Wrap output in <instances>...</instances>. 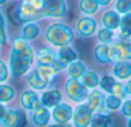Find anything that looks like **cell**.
<instances>
[{
  "label": "cell",
  "mask_w": 131,
  "mask_h": 127,
  "mask_svg": "<svg viewBox=\"0 0 131 127\" xmlns=\"http://www.w3.org/2000/svg\"><path fill=\"white\" fill-rule=\"evenodd\" d=\"M43 0H24L13 11L15 22H29L43 16Z\"/></svg>",
  "instance_id": "1"
},
{
  "label": "cell",
  "mask_w": 131,
  "mask_h": 127,
  "mask_svg": "<svg viewBox=\"0 0 131 127\" xmlns=\"http://www.w3.org/2000/svg\"><path fill=\"white\" fill-rule=\"evenodd\" d=\"M74 38L71 29L61 23L52 24L46 31V39L55 46L68 45Z\"/></svg>",
  "instance_id": "2"
},
{
  "label": "cell",
  "mask_w": 131,
  "mask_h": 127,
  "mask_svg": "<svg viewBox=\"0 0 131 127\" xmlns=\"http://www.w3.org/2000/svg\"><path fill=\"white\" fill-rule=\"evenodd\" d=\"M64 89L68 97L76 103L84 102L89 96L88 88L82 82H79L78 79H69L66 82Z\"/></svg>",
  "instance_id": "3"
},
{
  "label": "cell",
  "mask_w": 131,
  "mask_h": 127,
  "mask_svg": "<svg viewBox=\"0 0 131 127\" xmlns=\"http://www.w3.org/2000/svg\"><path fill=\"white\" fill-rule=\"evenodd\" d=\"M111 60L115 61H128L131 59V43L125 41H118L109 46Z\"/></svg>",
  "instance_id": "4"
},
{
  "label": "cell",
  "mask_w": 131,
  "mask_h": 127,
  "mask_svg": "<svg viewBox=\"0 0 131 127\" xmlns=\"http://www.w3.org/2000/svg\"><path fill=\"white\" fill-rule=\"evenodd\" d=\"M93 112L88 107L86 104H81L76 106L72 113V120L75 127H88L91 124Z\"/></svg>",
  "instance_id": "5"
},
{
  "label": "cell",
  "mask_w": 131,
  "mask_h": 127,
  "mask_svg": "<svg viewBox=\"0 0 131 127\" xmlns=\"http://www.w3.org/2000/svg\"><path fill=\"white\" fill-rule=\"evenodd\" d=\"M0 124L4 127H24L25 116L20 111L5 110L4 116L0 119Z\"/></svg>",
  "instance_id": "6"
},
{
  "label": "cell",
  "mask_w": 131,
  "mask_h": 127,
  "mask_svg": "<svg viewBox=\"0 0 131 127\" xmlns=\"http://www.w3.org/2000/svg\"><path fill=\"white\" fill-rule=\"evenodd\" d=\"M31 62L24 58L23 56H21L20 53L13 51L10 56V70L15 76H21L23 75L28 69H29Z\"/></svg>",
  "instance_id": "7"
},
{
  "label": "cell",
  "mask_w": 131,
  "mask_h": 127,
  "mask_svg": "<svg viewBox=\"0 0 131 127\" xmlns=\"http://www.w3.org/2000/svg\"><path fill=\"white\" fill-rule=\"evenodd\" d=\"M43 13L48 16H63L66 14L64 0H43Z\"/></svg>",
  "instance_id": "8"
},
{
  "label": "cell",
  "mask_w": 131,
  "mask_h": 127,
  "mask_svg": "<svg viewBox=\"0 0 131 127\" xmlns=\"http://www.w3.org/2000/svg\"><path fill=\"white\" fill-rule=\"evenodd\" d=\"M88 107L92 112L95 113H102L106 105V98L105 95L99 90H93L92 93L89 94L88 96Z\"/></svg>",
  "instance_id": "9"
},
{
  "label": "cell",
  "mask_w": 131,
  "mask_h": 127,
  "mask_svg": "<svg viewBox=\"0 0 131 127\" xmlns=\"http://www.w3.org/2000/svg\"><path fill=\"white\" fill-rule=\"evenodd\" d=\"M72 111L71 106L66 103H61V104H58L54 106L52 111V117L54 119V121L59 124H63V123H69L70 119L72 118Z\"/></svg>",
  "instance_id": "10"
},
{
  "label": "cell",
  "mask_w": 131,
  "mask_h": 127,
  "mask_svg": "<svg viewBox=\"0 0 131 127\" xmlns=\"http://www.w3.org/2000/svg\"><path fill=\"white\" fill-rule=\"evenodd\" d=\"M28 83L34 89H37V90H40V89H44L48 83V79L38 69L31 70L28 75Z\"/></svg>",
  "instance_id": "11"
},
{
  "label": "cell",
  "mask_w": 131,
  "mask_h": 127,
  "mask_svg": "<svg viewBox=\"0 0 131 127\" xmlns=\"http://www.w3.org/2000/svg\"><path fill=\"white\" fill-rule=\"evenodd\" d=\"M13 51L20 53L24 58H27L31 63L34 61V52H32L31 48L29 46V44L27 43V41L24 38H21V37L15 38L14 45H13Z\"/></svg>",
  "instance_id": "12"
},
{
  "label": "cell",
  "mask_w": 131,
  "mask_h": 127,
  "mask_svg": "<svg viewBox=\"0 0 131 127\" xmlns=\"http://www.w3.org/2000/svg\"><path fill=\"white\" fill-rule=\"evenodd\" d=\"M95 29H97V23L91 17H82L77 23V31L84 37L93 35Z\"/></svg>",
  "instance_id": "13"
},
{
  "label": "cell",
  "mask_w": 131,
  "mask_h": 127,
  "mask_svg": "<svg viewBox=\"0 0 131 127\" xmlns=\"http://www.w3.org/2000/svg\"><path fill=\"white\" fill-rule=\"evenodd\" d=\"M51 118V113L46 106H38L36 110H34L32 114V121L37 127H45L47 126Z\"/></svg>",
  "instance_id": "14"
},
{
  "label": "cell",
  "mask_w": 131,
  "mask_h": 127,
  "mask_svg": "<svg viewBox=\"0 0 131 127\" xmlns=\"http://www.w3.org/2000/svg\"><path fill=\"white\" fill-rule=\"evenodd\" d=\"M21 104L25 110H36L39 105L38 96L34 91L27 90L21 95Z\"/></svg>",
  "instance_id": "15"
},
{
  "label": "cell",
  "mask_w": 131,
  "mask_h": 127,
  "mask_svg": "<svg viewBox=\"0 0 131 127\" xmlns=\"http://www.w3.org/2000/svg\"><path fill=\"white\" fill-rule=\"evenodd\" d=\"M61 101V93L59 90H48L41 95V103L46 107H54Z\"/></svg>",
  "instance_id": "16"
},
{
  "label": "cell",
  "mask_w": 131,
  "mask_h": 127,
  "mask_svg": "<svg viewBox=\"0 0 131 127\" xmlns=\"http://www.w3.org/2000/svg\"><path fill=\"white\" fill-rule=\"evenodd\" d=\"M120 22H121V17L118 16L117 13L111 11L107 12L104 14L102 16V24L105 25V28L109 30H115L120 27Z\"/></svg>",
  "instance_id": "17"
},
{
  "label": "cell",
  "mask_w": 131,
  "mask_h": 127,
  "mask_svg": "<svg viewBox=\"0 0 131 127\" xmlns=\"http://www.w3.org/2000/svg\"><path fill=\"white\" fill-rule=\"evenodd\" d=\"M93 56H94V59L100 63H107L112 61L109 57V46H107L106 44H100L95 46L93 50Z\"/></svg>",
  "instance_id": "18"
},
{
  "label": "cell",
  "mask_w": 131,
  "mask_h": 127,
  "mask_svg": "<svg viewBox=\"0 0 131 127\" xmlns=\"http://www.w3.org/2000/svg\"><path fill=\"white\" fill-rule=\"evenodd\" d=\"M114 75L121 80H125L131 75V63L128 61H117L114 66Z\"/></svg>",
  "instance_id": "19"
},
{
  "label": "cell",
  "mask_w": 131,
  "mask_h": 127,
  "mask_svg": "<svg viewBox=\"0 0 131 127\" xmlns=\"http://www.w3.org/2000/svg\"><path fill=\"white\" fill-rule=\"evenodd\" d=\"M85 72H86L85 66L81 61L75 60V61L70 62L69 66H68V73H69L70 77H72V79H79Z\"/></svg>",
  "instance_id": "20"
},
{
  "label": "cell",
  "mask_w": 131,
  "mask_h": 127,
  "mask_svg": "<svg viewBox=\"0 0 131 127\" xmlns=\"http://www.w3.org/2000/svg\"><path fill=\"white\" fill-rule=\"evenodd\" d=\"M81 80H82L81 82L86 88H95L100 82L99 76H98V74L94 72H85L81 76Z\"/></svg>",
  "instance_id": "21"
},
{
  "label": "cell",
  "mask_w": 131,
  "mask_h": 127,
  "mask_svg": "<svg viewBox=\"0 0 131 127\" xmlns=\"http://www.w3.org/2000/svg\"><path fill=\"white\" fill-rule=\"evenodd\" d=\"M91 127H111L112 119L109 116L104 113H95L91 120Z\"/></svg>",
  "instance_id": "22"
},
{
  "label": "cell",
  "mask_w": 131,
  "mask_h": 127,
  "mask_svg": "<svg viewBox=\"0 0 131 127\" xmlns=\"http://www.w3.org/2000/svg\"><path fill=\"white\" fill-rule=\"evenodd\" d=\"M55 59V53L51 49H43L38 55V65H52Z\"/></svg>",
  "instance_id": "23"
},
{
  "label": "cell",
  "mask_w": 131,
  "mask_h": 127,
  "mask_svg": "<svg viewBox=\"0 0 131 127\" xmlns=\"http://www.w3.org/2000/svg\"><path fill=\"white\" fill-rule=\"evenodd\" d=\"M59 58L67 63H70L77 59V53L70 46L64 45V46H61V49L59 50Z\"/></svg>",
  "instance_id": "24"
},
{
  "label": "cell",
  "mask_w": 131,
  "mask_h": 127,
  "mask_svg": "<svg viewBox=\"0 0 131 127\" xmlns=\"http://www.w3.org/2000/svg\"><path fill=\"white\" fill-rule=\"evenodd\" d=\"M120 28H121V37L128 38V37L131 36V12L127 13L121 19Z\"/></svg>",
  "instance_id": "25"
},
{
  "label": "cell",
  "mask_w": 131,
  "mask_h": 127,
  "mask_svg": "<svg viewBox=\"0 0 131 127\" xmlns=\"http://www.w3.org/2000/svg\"><path fill=\"white\" fill-rule=\"evenodd\" d=\"M98 2L95 0H81L79 8L85 14H94L98 11Z\"/></svg>",
  "instance_id": "26"
},
{
  "label": "cell",
  "mask_w": 131,
  "mask_h": 127,
  "mask_svg": "<svg viewBox=\"0 0 131 127\" xmlns=\"http://www.w3.org/2000/svg\"><path fill=\"white\" fill-rule=\"evenodd\" d=\"M22 34H23V38L24 39H34L38 36L39 34V29L36 24H29L24 25L22 29Z\"/></svg>",
  "instance_id": "27"
},
{
  "label": "cell",
  "mask_w": 131,
  "mask_h": 127,
  "mask_svg": "<svg viewBox=\"0 0 131 127\" xmlns=\"http://www.w3.org/2000/svg\"><path fill=\"white\" fill-rule=\"evenodd\" d=\"M112 95L115 96V97L120 98L121 101L122 99H125L127 98V95H128V91H127V88H125V86H123L122 83H120V82H115V84H114L113 89H112Z\"/></svg>",
  "instance_id": "28"
},
{
  "label": "cell",
  "mask_w": 131,
  "mask_h": 127,
  "mask_svg": "<svg viewBox=\"0 0 131 127\" xmlns=\"http://www.w3.org/2000/svg\"><path fill=\"white\" fill-rule=\"evenodd\" d=\"M14 89L10 86H0V102H8L14 97Z\"/></svg>",
  "instance_id": "29"
},
{
  "label": "cell",
  "mask_w": 131,
  "mask_h": 127,
  "mask_svg": "<svg viewBox=\"0 0 131 127\" xmlns=\"http://www.w3.org/2000/svg\"><path fill=\"white\" fill-rule=\"evenodd\" d=\"M99 84H100L102 90H105L106 93L111 94L112 89H113L114 84H115V79H114L113 76H109V75H105V76L101 79V81L99 82Z\"/></svg>",
  "instance_id": "30"
},
{
  "label": "cell",
  "mask_w": 131,
  "mask_h": 127,
  "mask_svg": "<svg viewBox=\"0 0 131 127\" xmlns=\"http://www.w3.org/2000/svg\"><path fill=\"white\" fill-rule=\"evenodd\" d=\"M113 37H114V34H113V30H109L107 28H104V29H100L98 31V38L99 41L101 42L102 44H108L113 41Z\"/></svg>",
  "instance_id": "31"
},
{
  "label": "cell",
  "mask_w": 131,
  "mask_h": 127,
  "mask_svg": "<svg viewBox=\"0 0 131 127\" xmlns=\"http://www.w3.org/2000/svg\"><path fill=\"white\" fill-rule=\"evenodd\" d=\"M115 7L118 13H122V14L130 13L131 12V0H117Z\"/></svg>",
  "instance_id": "32"
},
{
  "label": "cell",
  "mask_w": 131,
  "mask_h": 127,
  "mask_svg": "<svg viewBox=\"0 0 131 127\" xmlns=\"http://www.w3.org/2000/svg\"><path fill=\"white\" fill-rule=\"evenodd\" d=\"M121 106V99L115 96L111 95L106 98V107L108 110H112V111H115L118 107Z\"/></svg>",
  "instance_id": "33"
},
{
  "label": "cell",
  "mask_w": 131,
  "mask_h": 127,
  "mask_svg": "<svg viewBox=\"0 0 131 127\" xmlns=\"http://www.w3.org/2000/svg\"><path fill=\"white\" fill-rule=\"evenodd\" d=\"M38 69L40 70L48 80H50L51 77H53L58 73L57 70H55V68L53 67V65H39Z\"/></svg>",
  "instance_id": "34"
},
{
  "label": "cell",
  "mask_w": 131,
  "mask_h": 127,
  "mask_svg": "<svg viewBox=\"0 0 131 127\" xmlns=\"http://www.w3.org/2000/svg\"><path fill=\"white\" fill-rule=\"evenodd\" d=\"M121 112L123 116L131 118V99H128L123 103L122 107H121Z\"/></svg>",
  "instance_id": "35"
},
{
  "label": "cell",
  "mask_w": 131,
  "mask_h": 127,
  "mask_svg": "<svg viewBox=\"0 0 131 127\" xmlns=\"http://www.w3.org/2000/svg\"><path fill=\"white\" fill-rule=\"evenodd\" d=\"M6 42V32H5V22L4 17L0 14V44H4Z\"/></svg>",
  "instance_id": "36"
},
{
  "label": "cell",
  "mask_w": 131,
  "mask_h": 127,
  "mask_svg": "<svg viewBox=\"0 0 131 127\" xmlns=\"http://www.w3.org/2000/svg\"><path fill=\"white\" fill-rule=\"evenodd\" d=\"M8 76V72H7V67L4 62L0 60V82L5 81Z\"/></svg>",
  "instance_id": "37"
},
{
  "label": "cell",
  "mask_w": 131,
  "mask_h": 127,
  "mask_svg": "<svg viewBox=\"0 0 131 127\" xmlns=\"http://www.w3.org/2000/svg\"><path fill=\"white\" fill-rule=\"evenodd\" d=\"M50 127H72V126L70 125L69 123H63V124L57 123V124H54V125H52V126H50Z\"/></svg>",
  "instance_id": "38"
},
{
  "label": "cell",
  "mask_w": 131,
  "mask_h": 127,
  "mask_svg": "<svg viewBox=\"0 0 131 127\" xmlns=\"http://www.w3.org/2000/svg\"><path fill=\"white\" fill-rule=\"evenodd\" d=\"M98 2V5H101V6H106L111 2V0H95Z\"/></svg>",
  "instance_id": "39"
},
{
  "label": "cell",
  "mask_w": 131,
  "mask_h": 127,
  "mask_svg": "<svg viewBox=\"0 0 131 127\" xmlns=\"http://www.w3.org/2000/svg\"><path fill=\"white\" fill-rule=\"evenodd\" d=\"M125 88H127L128 94H130V95H131V80H130V81L127 83V86H125Z\"/></svg>",
  "instance_id": "40"
},
{
  "label": "cell",
  "mask_w": 131,
  "mask_h": 127,
  "mask_svg": "<svg viewBox=\"0 0 131 127\" xmlns=\"http://www.w3.org/2000/svg\"><path fill=\"white\" fill-rule=\"evenodd\" d=\"M4 113H5V107L0 104V119H1V117L4 116Z\"/></svg>",
  "instance_id": "41"
},
{
  "label": "cell",
  "mask_w": 131,
  "mask_h": 127,
  "mask_svg": "<svg viewBox=\"0 0 131 127\" xmlns=\"http://www.w3.org/2000/svg\"><path fill=\"white\" fill-rule=\"evenodd\" d=\"M127 127H131V118L128 120V125H127Z\"/></svg>",
  "instance_id": "42"
},
{
  "label": "cell",
  "mask_w": 131,
  "mask_h": 127,
  "mask_svg": "<svg viewBox=\"0 0 131 127\" xmlns=\"http://www.w3.org/2000/svg\"><path fill=\"white\" fill-rule=\"evenodd\" d=\"M5 1H6V0H0V5H2V4H4V2Z\"/></svg>",
  "instance_id": "43"
}]
</instances>
